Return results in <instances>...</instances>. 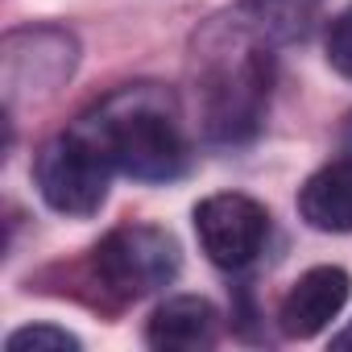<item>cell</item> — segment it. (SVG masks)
I'll return each mask as SVG.
<instances>
[{"label":"cell","mask_w":352,"mask_h":352,"mask_svg":"<svg viewBox=\"0 0 352 352\" xmlns=\"http://www.w3.org/2000/svg\"><path fill=\"white\" fill-rule=\"evenodd\" d=\"M191 63H195V100L204 133L220 145L253 141L270 112L274 42L236 5L232 13L212 17L195 34Z\"/></svg>","instance_id":"cell-1"},{"label":"cell","mask_w":352,"mask_h":352,"mask_svg":"<svg viewBox=\"0 0 352 352\" xmlns=\"http://www.w3.org/2000/svg\"><path fill=\"white\" fill-rule=\"evenodd\" d=\"M112 166L137 183H174L187 174L191 162V145L179 120V104L174 96L157 83H137V87H120L112 91L91 116H83Z\"/></svg>","instance_id":"cell-2"},{"label":"cell","mask_w":352,"mask_h":352,"mask_svg":"<svg viewBox=\"0 0 352 352\" xmlns=\"http://www.w3.org/2000/svg\"><path fill=\"white\" fill-rule=\"evenodd\" d=\"M112 174H116V166H112L100 133L87 120L42 141V149L34 157V183H38L42 199L58 216H75V220H87L104 208Z\"/></svg>","instance_id":"cell-3"},{"label":"cell","mask_w":352,"mask_h":352,"mask_svg":"<svg viewBox=\"0 0 352 352\" xmlns=\"http://www.w3.org/2000/svg\"><path fill=\"white\" fill-rule=\"evenodd\" d=\"M79 67V42L71 30L58 25H25L9 30L0 42V96L5 112L17 116L21 108H38L54 100Z\"/></svg>","instance_id":"cell-4"},{"label":"cell","mask_w":352,"mask_h":352,"mask_svg":"<svg viewBox=\"0 0 352 352\" xmlns=\"http://www.w3.org/2000/svg\"><path fill=\"white\" fill-rule=\"evenodd\" d=\"M179 241L157 224H120L91 249V282L112 302H137L179 274Z\"/></svg>","instance_id":"cell-5"},{"label":"cell","mask_w":352,"mask_h":352,"mask_svg":"<svg viewBox=\"0 0 352 352\" xmlns=\"http://www.w3.org/2000/svg\"><path fill=\"white\" fill-rule=\"evenodd\" d=\"M195 236L212 265L220 270H245L257 261L270 236V212L241 191L208 195L195 208Z\"/></svg>","instance_id":"cell-6"},{"label":"cell","mask_w":352,"mask_h":352,"mask_svg":"<svg viewBox=\"0 0 352 352\" xmlns=\"http://www.w3.org/2000/svg\"><path fill=\"white\" fill-rule=\"evenodd\" d=\"M352 294V278L340 265H315L307 270L282 298L278 307V327L290 340H311L319 336L348 302Z\"/></svg>","instance_id":"cell-7"},{"label":"cell","mask_w":352,"mask_h":352,"mask_svg":"<svg viewBox=\"0 0 352 352\" xmlns=\"http://www.w3.org/2000/svg\"><path fill=\"white\" fill-rule=\"evenodd\" d=\"M220 340V311L204 294H174L153 307L145 323V344L162 352H199Z\"/></svg>","instance_id":"cell-8"},{"label":"cell","mask_w":352,"mask_h":352,"mask_svg":"<svg viewBox=\"0 0 352 352\" xmlns=\"http://www.w3.org/2000/svg\"><path fill=\"white\" fill-rule=\"evenodd\" d=\"M298 216L315 232H352V153L319 166L298 187Z\"/></svg>","instance_id":"cell-9"},{"label":"cell","mask_w":352,"mask_h":352,"mask_svg":"<svg viewBox=\"0 0 352 352\" xmlns=\"http://www.w3.org/2000/svg\"><path fill=\"white\" fill-rule=\"evenodd\" d=\"M5 348L9 352H79V336L54 323H30V327H17L5 340Z\"/></svg>","instance_id":"cell-10"},{"label":"cell","mask_w":352,"mask_h":352,"mask_svg":"<svg viewBox=\"0 0 352 352\" xmlns=\"http://www.w3.org/2000/svg\"><path fill=\"white\" fill-rule=\"evenodd\" d=\"M323 50H327V67H331L336 75L352 79V5L331 17L327 38H323Z\"/></svg>","instance_id":"cell-11"},{"label":"cell","mask_w":352,"mask_h":352,"mask_svg":"<svg viewBox=\"0 0 352 352\" xmlns=\"http://www.w3.org/2000/svg\"><path fill=\"white\" fill-rule=\"evenodd\" d=\"M331 348H336V352H352V319H348V327H344V331H336V336H331Z\"/></svg>","instance_id":"cell-12"},{"label":"cell","mask_w":352,"mask_h":352,"mask_svg":"<svg viewBox=\"0 0 352 352\" xmlns=\"http://www.w3.org/2000/svg\"><path fill=\"white\" fill-rule=\"evenodd\" d=\"M340 137H344V145L352 149V112H348V120H344V129H340Z\"/></svg>","instance_id":"cell-13"}]
</instances>
